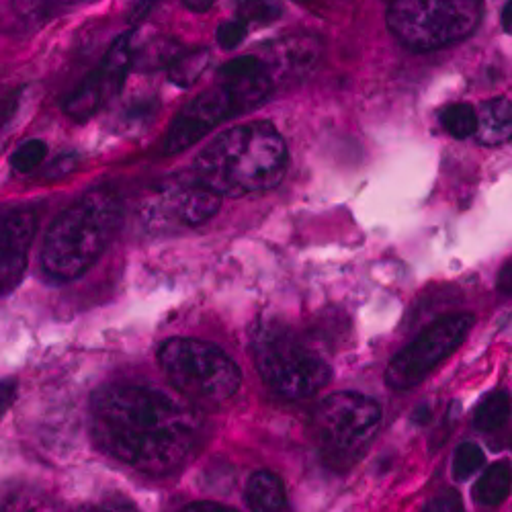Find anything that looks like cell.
Returning a JSON list of instances; mask_svg holds the SVG:
<instances>
[{"mask_svg":"<svg viewBox=\"0 0 512 512\" xmlns=\"http://www.w3.org/2000/svg\"><path fill=\"white\" fill-rule=\"evenodd\" d=\"M91 433L113 459L142 474L166 476L197 449L203 418L189 400L150 386L117 383L93 396Z\"/></svg>","mask_w":512,"mask_h":512,"instance_id":"6da1fadb","label":"cell"},{"mask_svg":"<svg viewBox=\"0 0 512 512\" xmlns=\"http://www.w3.org/2000/svg\"><path fill=\"white\" fill-rule=\"evenodd\" d=\"M289 152L269 121H252L213 138L193 162V181L238 199L277 189L287 175Z\"/></svg>","mask_w":512,"mask_h":512,"instance_id":"7a4b0ae2","label":"cell"},{"mask_svg":"<svg viewBox=\"0 0 512 512\" xmlns=\"http://www.w3.org/2000/svg\"><path fill=\"white\" fill-rule=\"evenodd\" d=\"M121 224V201L109 187L84 193L50 224L41 267L54 281H74L87 273L99 259Z\"/></svg>","mask_w":512,"mask_h":512,"instance_id":"3957f363","label":"cell"},{"mask_svg":"<svg viewBox=\"0 0 512 512\" xmlns=\"http://www.w3.org/2000/svg\"><path fill=\"white\" fill-rule=\"evenodd\" d=\"M250 357L265 386L287 400L310 398L330 381L326 361L279 322H261L252 330Z\"/></svg>","mask_w":512,"mask_h":512,"instance_id":"277c9868","label":"cell"},{"mask_svg":"<svg viewBox=\"0 0 512 512\" xmlns=\"http://www.w3.org/2000/svg\"><path fill=\"white\" fill-rule=\"evenodd\" d=\"M158 365L185 400L218 406L240 388L238 365L216 345L197 338H168L158 347Z\"/></svg>","mask_w":512,"mask_h":512,"instance_id":"5b68a950","label":"cell"},{"mask_svg":"<svg viewBox=\"0 0 512 512\" xmlns=\"http://www.w3.org/2000/svg\"><path fill=\"white\" fill-rule=\"evenodd\" d=\"M273 84L275 80L267 72L242 80H222V84L203 91L170 123L164 152L181 154L199 144L224 121L259 107L273 93Z\"/></svg>","mask_w":512,"mask_h":512,"instance_id":"8992f818","label":"cell"},{"mask_svg":"<svg viewBox=\"0 0 512 512\" xmlns=\"http://www.w3.org/2000/svg\"><path fill=\"white\" fill-rule=\"evenodd\" d=\"M482 21V0H392L388 27L412 52L459 44Z\"/></svg>","mask_w":512,"mask_h":512,"instance_id":"52a82bcc","label":"cell"},{"mask_svg":"<svg viewBox=\"0 0 512 512\" xmlns=\"http://www.w3.org/2000/svg\"><path fill=\"white\" fill-rule=\"evenodd\" d=\"M381 406L363 394L340 392L328 396L314 412V433L324 461L349 467L377 435Z\"/></svg>","mask_w":512,"mask_h":512,"instance_id":"ba28073f","label":"cell"},{"mask_svg":"<svg viewBox=\"0 0 512 512\" xmlns=\"http://www.w3.org/2000/svg\"><path fill=\"white\" fill-rule=\"evenodd\" d=\"M474 326V314H447L426 326L410 345H406L388 365L386 383L396 392L416 388L441 361L453 355L469 330Z\"/></svg>","mask_w":512,"mask_h":512,"instance_id":"9c48e42d","label":"cell"},{"mask_svg":"<svg viewBox=\"0 0 512 512\" xmlns=\"http://www.w3.org/2000/svg\"><path fill=\"white\" fill-rule=\"evenodd\" d=\"M134 33L119 35L97 68L64 101V113L74 121H87L111 103L134 70Z\"/></svg>","mask_w":512,"mask_h":512,"instance_id":"30bf717a","label":"cell"},{"mask_svg":"<svg viewBox=\"0 0 512 512\" xmlns=\"http://www.w3.org/2000/svg\"><path fill=\"white\" fill-rule=\"evenodd\" d=\"M35 213L29 207L11 209L3 216L0 224V283H3V295L11 293L25 269L27 252L35 238Z\"/></svg>","mask_w":512,"mask_h":512,"instance_id":"8fae6325","label":"cell"},{"mask_svg":"<svg viewBox=\"0 0 512 512\" xmlns=\"http://www.w3.org/2000/svg\"><path fill=\"white\" fill-rule=\"evenodd\" d=\"M322 56L320 41L310 35L283 37L269 46L263 62L273 80H300L310 74Z\"/></svg>","mask_w":512,"mask_h":512,"instance_id":"7c38bea8","label":"cell"},{"mask_svg":"<svg viewBox=\"0 0 512 512\" xmlns=\"http://www.w3.org/2000/svg\"><path fill=\"white\" fill-rule=\"evenodd\" d=\"M222 195L211 191L199 183L181 187L170 197V209L175 213V220L185 226H201L209 222L222 207Z\"/></svg>","mask_w":512,"mask_h":512,"instance_id":"4fadbf2b","label":"cell"},{"mask_svg":"<svg viewBox=\"0 0 512 512\" xmlns=\"http://www.w3.org/2000/svg\"><path fill=\"white\" fill-rule=\"evenodd\" d=\"M246 502L252 512H291L283 480L267 469L250 476L246 484Z\"/></svg>","mask_w":512,"mask_h":512,"instance_id":"5bb4252c","label":"cell"},{"mask_svg":"<svg viewBox=\"0 0 512 512\" xmlns=\"http://www.w3.org/2000/svg\"><path fill=\"white\" fill-rule=\"evenodd\" d=\"M478 142L502 146L512 140V103L506 99L486 101L478 111Z\"/></svg>","mask_w":512,"mask_h":512,"instance_id":"9a60e30c","label":"cell"},{"mask_svg":"<svg viewBox=\"0 0 512 512\" xmlns=\"http://www.w3.org/2000/svg\"><path fill=\"white\" fill-rule=\"evenodd\" d=\"M512 488V467L506 461L492 463L474 486V496L484 506H498L506 500Z\"/></svg>","mask_w":512,"mask_h":512,"instance_id":"2e32d148","label":"cell"},{"mask_svg":"<svg viewBox=\"0 0 512 512\" xmlns=\"http://www.w3.org/2000/svg\"><path fill=\"white\" fill-rule=\"evenodd\" d=\"M183 52H185L183 46L173 37L154 39L144 48L136 50L134 70H142V72H156L160 68L168 70Z\"/></svg>","mask_w":512,"mask_h":512,"instance_id":"e0dca14e","label":"cell"},{"mask_svg":"<svg viewBox=\"0 0 512 512\" xmlns=\"http://www.w3.org/2000/svg\"><path fill=\"white\" fill-rule=\"evenodd\" d=\"M211 62V54L207 48H193V50H185L175 62L170 66L168 72V80L175 84L179 89H189L193 84L205 74V70L209 68Z\"/></svg>","mask_w":512,"mask_h":512,"instance_id":"ac0fdd59","label":"cell"},{"mask_svg":"<svg viewBox=\"0 0 512 512\" xmlns=\"http://www.w3.org/2000/svg\"><path fill=\"white\" fill-rule=\"evenodd\" d=\"M510 396L504 390L490 392L476 408L474 424L484 433L500 431L510 418Z\"/></svg>","mask_w":512,"mask_h":512,"instance_id":"d6986e66","label":"cell"},{"mask_svg":"<svg viewBox=\"0 0 512 512\" xmlns=\"http://www.w3.org/2000/svg\"><path fill=\"white\" fill-rule=\"evenodd\" d=\"M3 512H58L56 504L31 486H13L3 496Z\"/></svg>","mask_w":512,"mask_h":512,"instance_id":"ffe728a7","label":"cell"},{"mask_svg":"<svg viewBox=\"0 0 512 512\" xmlns=\"http://www.w3.org/2000/svg\"><path fill=\"white\" fill-rule=\"evenodd\" d=\"M443 130L455 140H465L478 134V111L467 103H455L441 113Z\"/></svg>","mask_w":512,"mask_h":512,"instance_id":"44dd1931","label":"cell"},{"mask_svg":"<svg viewBox=\"0 0 512 512\" xmlns=\"http://www.w3.org/2000/svg\"><path fill=\"white\" fill-rule=\"evenodd\" d=\"M281 17V7L275 0H236V19L246 27L271 25Z\"/></svg>","mask_w":512,"mask_h":512,"instance_id":"7402d4cb","label":"cell"},{"mask_svg":"<svg viewBox=\"0 0 512 512\" xmlns=\"http://www.w3.org/2000/svg\"><path fill=\"white\" fill-rule=\"evenodd\" d=\"M486 463V455L480 445L476 443H461L453 457V478L457 482H465L478 474Z\"/></svg>","mask_w":512,"mask_h":512,"instance_id":"603a6c76","label":"cell"},{"mask_svg":"<svg viewBox=\"0 0 512 512\" xmlns=\"http://www.w3.org/2000/svg\"><path fill=\"white\" fill-rule=\"evenodd\" d=\"M48 158V144L44 140H27L11 154V166L19 175H29Z\"/></svg>","mask_w":512,"mask_h":512,"instance_id":"cb8c5ba5","label":"cell"},{"mask_svg":"<svg viewBox=\"0 0 512 512\" xmlns=\"http://www.w3.org/2000/svg\"><path fill=\"white\" fill-rule=\"evenodd\" d=\"M267 72H269V68L261 56H240V58L226 62L220 68L222 80H242V78H252V76L267 74Z\"/></svg>","mask_w":512,"mask_h":512,"instance_id":"d4e9b609","label":"cell"},{"mask_svg":"<svg viewBox=\"0 0 512 512\" xmlns=\"http://www.w3.org/2000/svg\"><path fill=\"white\" fill-rule=\"evenodd\" d=\"M80 3H89V0H15V11L21 17H46L60 7H70V5H80Z\"/></svg>","mask_w":512,"mask_h":512,"instance_id":"484cf974","label":"cell"},{"mask_svg":"<svg viewBox=\"0 0 512 512\" xmlns=\"http://www.w3.org/2000/svg\"><path fill=\"white\" fill-rule=\"evenodd\" d=\"M156 113H158V101L156 99L134 101V105L127 107V111L123 115V123L130 125V127H144L154 119Z\"/></svg>","mask_w":512,"mask_h":512,"instance_id":"4316f807","label":"cell"},{"mask_svg":"<svg viewBox=\"0 0 512 512\" xmlns=\"http://www.w3.org/2000/svg\"><path fill=\"white\" fill-rule=\"evenodd\" d=\"M248 35V27L238 21V19H232V21H226L218 27L216 31V39H218V46L224 48V50H236L242 41L246 39Z\"/></svg>","mask_w":512,"mask_h":512,"instance_id":"83f0119b","label":"cell"},{"mask_svg":"<svg viewBox=\"0 0 512 512\" xmlns=\"http://www.w3.org/2000/svg\"><path fill=\"white\" fill-rule=\"evenodd\" d=\"M424 512H465V506L457 492H441L435 498H431Z\"/></svg>","mask_w":512,"mask_h":512,"instance_id":"f1b7e54d","label":"cell"},{"mask_svg":"<svg viewBox=\"0 0 512 512\" xmlns=\"http://www.w3.org/2000/svg\"><path fill=\"white\" fill-rule=\"evenodd\" d=\"M78 166V156L76 154H62L60 158H56L44 173L46 181H58L66 175H70L72 170Z\"/></svg>","mask_w":512,"mask_h":512,"instance_id":"f546056e","label":"cell"},{"mask_svg":"<svg viewBox=\"0 0 512 512\" xmlns=\"http://www.w3.org/2000/svg\"><path fill=\"white\" fill-rule=\"evenodd\" d=\"M156 3H158V0H138V3L134 5V9H132V13H130V23L132 25L144 23V19L152 13Z\"/></svg>","mask_w":512,"mask_h":512,"instance_id":"4dcf8cb0","label":"cell"},{"mask_svg":"<svg viewBox=\"0 0 512 512\" xmlns=\"http://www.w3.org/2000/svg\"><path fill=\"white\" fill-rule=\"evenodd\" d=\"M84 512H140L134 504L130 502H121V500H113V502H103V504H97L89 510Z\"/></svg>","mask_w":512,"mask_h":512,"instance_id":"1f68e13d","label":"cell"},{"mask_svg":"<svg viewBox=\"0 0 512 512\" xmlns=\"http://www.w3.org/2000/svg\"><path fill=\"white\" fill-rule=\"evenodd\" d=\"M181 512H236V510L228 508L224 504H216V502H193V504L185 506Z\"/></svg>","mask_w":512,"mask_h":512,"instance_id":"d6a6232c","label":"cell"},{"mask_svg":"<svg viewBox=\"0 0 512 512\" xmlns=\"http://www.w3.org/2000/svg\"><path fill=\"white\" fill-rule=\"evenodd\" d=\"M183 5H185L191 13L203 15V13H209V11L213 9V5H216V0H183Z\"/></svg>","mask_w":512,"mask_h":512,"instance_id":"836d02e7","label":"cell"},{"mask_svg":"<svg viewBox=\"0 0 512 512\" xmlns=\"http://www.w3.org/2000/svg\"><path fill=\"white\" fill-rule=\"evenodd\" d=\"M498 289L502 293L512 295V261L506 263V267L500 271V275H498Z\"/></svg>","mask_w":512,"mask_h":512,"instance_id":"e575fe53","label":"cell"},{"mask_svg":"<svg viewBox=\"0 0 512 512\" xmlns=\"http://www.w3.org/2000/svg\"><path fill=\"white\" fill-rule=\"evenodd\" d=\"M500 21H502V27H504V31L512 35V0H508V3L504 5Z\"/></svg>","mask_w":512,"mask_h":512,"instance_id":"d590c367","label":"cell"},{"mask_svg":"<svg viewBox=\"0 0 512 512\" xmlns=\"http://www.w3.org/2000/svg\"><path fill=\"white\" fill-rule=\"evenodd\" d=\"M13 392H15V383L13 381H3V412H7V408L13 400Z\"/></svg>","mask_w":512,"mask_h":512,"instance_id":"8d00e7d4","label":"cell"},{"mask_svg":"<svg viewBox=\"0 0 512 512\" xmlns=\"http://www.w3.org/2000/svg\"><path fill=\"white\" fill-rule=\"evenodd\" d=\"M416 422L418 424H426V422H429L431 420V410H429V406H420L418 410H416Z\"/></svg>","mask_w":512,"mask_h":512,"instance_id":"74e56055","label":"cell"},{"mask_svg":"<svg viewBox=\"0 0 512 512\" xmlns=\"http://www.w3.org/2000/svg\"><path fill=\"white\" fill-rule=\"evenodd\" d=\"M295 3H310V0H295Z\"/></svg>","mask_w":512,"mask_h":512,"instance_id":"f35d334b","label":"cell"}]
</instances>
